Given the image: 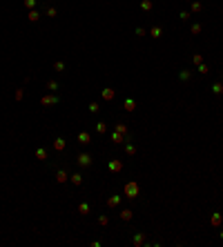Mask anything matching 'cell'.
Listing matches in <instances>:
<instances>
[{"instance_id": "1", "label": "cell", "mask_w": 223, "mask_h": 247, "mask_svg": "<svg viewBox=\"0 0 223 247\" xmlns=\"http://www.w3.org/2000/svg\"><path fill=\"white\" fill-rule=\"evenodd\" d=\"M125 196H127V198H136V196H138V185H136L134 180L125 185Z\"/></svg>"}, {"instance_id": "2", "label": "cell", "mask_w": 223, "mask_h": 247, "mask_svg": "<svg viewBox=\"0 0 223 247\" xmlns=\"http://www.w3.org/2000/svg\"><path fill=\"white\" fill-rule=\"evenodd\" d=\"M76 163L81 167H87V165H91V156H89V154H81V156L76 158Z\"/></svg>"}, {"instance_id": "3", "label": "cell", "mask_w": 223, "mask_h": 247, "mask_svg": "<svg viewBox=\"0 0 223 247\" xmlns=\"http://www.w3.org/2000/svg\"><path fill=\"white\" fill-rule=\"evenodd\" d=\"M107 167H109V172H121V169H123V163H121V160H109V163H107Z\"/></svg>"}, {"instance_id": "4", "label": "cell", "mask_w": 223, "mask_h": 247, "mask_svg": "<svg viewBox=\"0 0 223 247\" xmlns=\"http://www.w3.org/2000/svg\"><path fill=\"white\" fill-rule=\"evenodd\" d=\"M89 140H91V134H87V131L78 134V142H81V145H89Z\"/></svg>"}, {"instance_id": "5", "label": "cell", "mask_w": 223, "mask_h": 247, "mask_svg": "<svg viewBox=\"0 0 223 247\" xmlns=\"http://www.w3.org/2000/svg\"><path fill=\"white\" fill-rule=\"evenodd\" d=\"M54 149H56V151H63V149H65V138H56V140H54Z\"/></svg>"}, {"instance_id": "6", "label": "cell", "mask_w": 223, "mask_h": 247, "mask_svg": "<svg viewBox=\"0 0 223 247\" xmlns=\"http://www.w3.org/2000/svg\"><path fill=\"white\" fill-rule=\"evenodd\" d=\"M56 180H58V183H65V180H69V176H67V172H63V169H58V174H56Z\"/></svg>"}, {"instance_id": "7", "label": "cell", "mask_w": 223, "mask_h": 247, "mask_svg": "<svg viewBox=\"0 0 223 247\" xmlns=\"http://www.w3.org/2000/svg\"><path fill=\"white\" fill-rule=\"evenodd\" d=\"M123 107H125V111H134V109H136V102H134L132 98H127V100H125V105H123Z\"/></svg>"}, {"instance_id": "8", "label": "cell", "mask_w": 223, "mask_h": 247, "mask_svg": "<svg viewBox=\"0 0 223 247\" xmlns=\"http://www.w3.org/2000/svg\"><path fill=\"white\" fill-rule=\"evenodd\" d=\"M58 102V96H45L42 98V105H56Z\"/></svg>"}, {"instance_id": "9", "label": "cell", "mask_w": 223, "mask_h": 247, "mask_svg": "<svg viewBox=\"0 0 223 247\" xmlns=\"http://www.w3.org/2000/svg\"><path fill=\"white\" fill-rule=\"evenodd\" d=\"M69 180L74 183V185H81V183H83V176H81V174H71Z\"/></svg>"}, {"instance_id": "10", "label": "cell", "mask_w": 223, "mask_h": 247, "mask_svg": "<svg viewBox=\"0 0 223 247\" xmlns=\"http://www.w3.org/2000/svg\"><path fill=\"white\" fill-rule=\"evenodd\" d=\"M161 34H163L161 27H152V31H150V36H152V38H161Z\"/></svg>"}, {"instance_id": "11", "label": "cell", "mask_w": 223, "mask_h": 247, "mask_svg": "<svg viewBox=\"0 0 223 247\" xmlns=\"http://www.w3.org/2000/svg\"><path fill=\"white\" fill-rule=\"evenodd\" d=\"M178 78H181V80H190V78H192V71H188V69H183L181 74H178Z\"/></svg>"}, {"instance_id": "12", "label": "cell", "mask_w": 223, "mask_h": 247, "mask_svg": "<svg viewBox=\"0 0 223 247\" xmlns=\"http://www.w3.org/2000/svg\"><path fill=\"white\" fill-rule=\"evenodd\" d=\"M78 212H81L83 216H87V214H89V205H87V203H81V207H78Z\"/></svg>"}, {"instance_id": "13", "label": "cell", "mask_w": 223, "mask_h": 247, "mask_svg": "<svg viewBox=\"0 0 223 247\" xmlns=\"http://www.w3.org/2000/svg\"><path fill=\"white\" fill-rule=\"evenodd\" d=\"M103 98H105V100H112V98H114V89H103Z\"/></svg>"}, {"instance_id": "14", "label": "cell", "mask_w": 223, "mask_h": 247, "mask_svg": "<svg viewBox=\"0 0 223 247\" xmlns=\"http://www.w3.org/2000/svg\"><path fill=\"white\" fill-rule=\"evenodd\" d=\"M118 203H121V196H112L109 200H107V205H109V207H116Z\"/></svg>"}, {"instance_id": "15", "label": "cell", "mask_w": 223, "mask_h": 247, "mask_svg": "<svg viewBox=\"0 0 223 247\" xmlns=\"http://www.w3.org/2000/svg\"><path fill=\"white\" fill-rule=\"evenodd\" d=\"M212 91L221 96V94H223V85H221V82H214V85H212Z\"/></svg>"}, {"instance_id": "16", "label": "cell", "mask_w": 223, "mask_h": 247, "mask_svg": "<svg viewBox=\"0 0 223 247\" xmlns=\"http://www.w3.org/2000/svg\"><path fill=\"white\" fill-rule=\"evenodd\" d=\"M36 156L40 158V160H45V158H47V151L42 149V147H38V149H36Z\"/></svg>"}, {"instance_id": "17", "label": "cell", "mask_w": 223, "mask_h": 247, "mask_svg": "<svg viewBox=\"0 0 223 247\" xmlns=\"http://www.w3.org/2000/svg\"><path fill=\"white\" fill-rule=\"evenodd\" d=\"M121 218H123V221H132V212H129V209H123V212H121Z\"/></svg>"}, {"instance_id": "18", "label": "cell", "mask_w": 223, "mask_h": 247, "mask_svg": "<svg viewBox=\"0 0 223 247\" xmlns=\"http://www.w3.org/2000/svg\"><path fill=\"white\" fill-rule=\"evenodd\" d=\"M221 221H223V216H221V214H214V216H212V225H214V227H217V225H221Z\"/></svg>"}, {"instance_id": "19", "label": "cell", "mask_w": 223, "mask_h": 247, "mask_svg": "<svg viewBox=\"0 0 223 247\" xmlns=\"http://www.w3.org/2000/svg\"><path fill=\"white\" fill-rule=\"evenodd\" d=\"M47 89H49V91H58V82H56V80H49V82H47Z\"/></svg>"}, {"instance_id": "20", "label": "cell", "mask_w": 223, "mask_h": 247, "mask_svg": "<svg viewBox=\"0 0 223 247\" xmlns=\"http://www.w3.org/2000/svg\"><path fill=\"white\" fill-rule=\"evenodd\" d=\"M96 131H98V134H105V131H107V125H105V122H98V125H96Z\"/></svg>"}, {"instance_id": "21", "label": "cell", "mask_w": 223, "mask_h": 247, "mask_svg": "<svg viewBox=\"0 0 223 247\" xmlns=\"http://www.w3.org/2000/svg\"><path fill=\"white\" fill-rule=\"evenodd\" d=\"M38 18H40V14H38V11H29V20H31V22H36Z\"/></svg>"}, {"instance_id": "22", "label": "cell", "mask_w": 223, "mask_h": 247, "mask_svg": "<svg viewBox=\"0 0 223 247\" xmlns=\"http://www.w3.org/2000/svg\"><path fill=\"white\" fill-rule=\"evenodd\" d=\"M116 131H118V134H127V127L123 125V122H118V125H116Z\"/></svg>"}, {"instance_id": "23", "label": "cell", "mask_w": 223, "mask_h": 247, "mask_svg": "<svg viewBox=\"0 0 223 247\" xmlns=\"http://www.w3.org/2000/svg\"><path fill=\"white\" fill-rule=\"evenodd\" d=\"M112 140H114V142H123V136L116 131V134H112Z\"/></svg>"}, {"instance_id": "24", "label": "cell", "mask_w": 223, "mask_h": 247, "mask_svg": "<svg viewBox=\"0 0 223 247\" xmlns=\"http://www.w3.org/2000/svg\"><path fill=\"white\" fill-rule=\"evenodd\" d=\"M143 241H145V236H143V234H138V236L134 238V245H143Z\"/></svg>"}, {"instance_id": "25", "label": "cell", "mask_w": 223, "mask_h": 247, "mask_svg": "<svg viewBox=\"0 0 223 247\" xmlns=\"http://www.w3.org/2000/svg\"><path fill=\"white\" fill-rule=\"evenodd\" d=\"M141 7H143V9H152V0H143Z\"/></svg>"}, {"instance_id": "26", "label": "cell", "mask_w": 223, "mask_h": 247, "mask_svg": "<svg viewBox=\"0 0 223 247\" xmlns=\"http://www.w3.org/2000/svg\"><path fill=\"white\" fill-rule=\"evenodd\" d=\"M98 109H101V107H98V102H91V105H89V111H91V114H96Z\"/></svg>"}, {"instance_id": "27", "label": "cell", "mask_w": 223, "mask_h": 247, "mask_svg": "<svg viewBox=\"0 0 223 247\" xmlns=\"http://www.w3.org/2000/svg\"><path fill=\"white\" fill-rule=\"evenodd\" d=\"M25 7H27V9H34V7H36V0H25Z\"/></svg>"}, {"instance_id": "28", "label": "cell", "mask_w": 223, "mask_h": 247, "mask_svg": "<svg viewBox=\"0 0 223 247\" xmlns=\"http://www.w3.org/2000/svg\"><path fill=\"white\" fill-rule=\"evenodd\" d=\"M125 151H127V154H136V147H134V145H127Z\"/></svg>"}, {"instance_id": "29", "label": "cell", "mask_w": 223, "mask_h": 247, "mask_svg": "<svg viewBox=\"0 0 223 247\" xmlns=\"http://www.w3.org/2000/svg\"><path fill=\"white\" fill-rule=\"evenodd\" d=\"M54 69L56 71H63V69H65V65H63V62H54Z\"/></svg>"}, {"instance_id": "30", "label": "cell", "mask_w": 223, "mask_h": 247, "mask_svg": "<svg viewBox=\"0 0 223 247\" xmlns=\"http://www.w3.org/2000/svg\"><path fill=\"white\" fill-rule=\"evenodd\" d=\"M58 14V11H56V7H49V9H47V16H56Z\"/></svg>"}, {"instance_id": "31", "label": "cell", "mask_w": 223, "mask_h": 247, "mask_svg": "<svg viewBox=\"0 0 223 247\" xmlns=\"http://www.w3.org/2000/svg\"><path fill=\"white\" fill-rule=\"evenodd\" d=\"M98 223H101V225H107V223H109V218H107V216H101V218H98Z\"/></svg>"}, {"instance_id": "32", "label": "cell", "mask_w": 223, "mask_h": 247, "mask_svg": "<svg viewBox=\"0 0 223 247\" xmlns=\"http://www.w3.org/2000/svg\"><path fill=\"white\" fill-rule=\"evenodd\" d=\"M192 60H194V62H196V65H201V62H203V58H201V56H199V54H196V56H194V58H192Z\"/></svg>"}, {"instance_id": "33", "label": "cell", "mask_w": 223, "mask_h": 247, "mask_svg": "<svg viewBox=\"0 0 223 247\" xmlns=\"http://www.w3.org/2000/svg\"><path fill=\"white\" fill-rule=\"evenodd\" d=\"M192 11H201V2H194V5H192Z\"/></svg>"}, {"instance_id": "34", "label": "cell", "mask_w": 223, "mask_h": 247, "mask_svg": "<svg viewBox=\"0 0 223 247\" xmlns=\"http://www.w3.org/2000/svg\"><path fill=\"white\" fill-rule=\"evenodd\" d=\"M201 31V25H192V34H199Z\"/></svg>"}]
</instances>
